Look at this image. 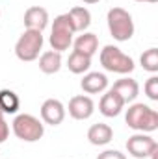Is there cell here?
Segmentation results:
<instances>
[{
  "mask_svg": "<svg viewBox=\"0 0 158 159\" xmlns=\"http://www.w3.org/2000/svg\"><path fill=\"white\" fill-rule=\"evenodd\" d=\"M125 122L130 129L141 131V133H151L158 129V113L156 109L149 107L147 104H130L126 113H125Z\"/></svg>",
  "mask_w": 158,
  "mask_h": 159,
  "instance_id": "cell-1",
  "label": "cell"
},
{
  "mask_svg": "<svg viewBox=\"0 0 158 159\" xmlns=\"http://www.w3.org/2000/svg\"><path fill=\"white\" fill-rule=\"evenodd\" d=\"M101 65L104 70L108 72H116V74H130L136 65H134V59L130 56H126L121 48L114 46V44H106L102 50H101Z\"/></svg>",
  "mask_w": 158,
  "mask_h": 159,
  "instance_id": "cell-2",
  "label": "cell"
},
{
  "mask_svg": "<svg viewBox=\"0 0 158 159\" xmlns=\"http://www.w3.org/2000/svg\"><path fill=\"white\" fill-rule=\"evenodd\" d=\"M11 129L22 143H37L45 135V124L30 113H21L11 122Z\"/></svg>",
  "mask_w": 158,
  "mask_h": 159,
  "instance_id": "cell-3",
  "label": "cell"
},
{
  "mask_svg": "<svg viewBox=\"0 0 158 159\" xmlns=\"http://www.w3.org/2000/svg\"><path fill=\"white\" fill-rule=\"evenodd\" d=\"M106 22H108V30H110V35L119 43H125V41L132 39L134 35V20H132V15L123 9V7H112L106 15Z\"/></svg>",
  "mask_w": 158,
  "mask_h": 159,
  "instance_id": "cell-4",
  "label": "cell"
},
{
  "mask_svg": "<svg viewBox=\"0 0 158 159\" xmlns=\"http://www.w3.org/2000/svg\"><path fill=\"white\" fill-rule=\"evenodd\" d=\"M73 35H75V28H73L69 15L67 13L58 15L52 22V30H50V37H48L52 50H56L60 54L69 50V46L73 44Z\"/></svg>",
  "mask_w": 158,
  "mask_h": 159,
  "instance_id": "cell-5",
  "label": "cell"
},
{
  "mask_svg": "<svg viewBox=\"0 0 158 159\" xmlns=\"http://www.w3.org/2000/svg\"><path fill=\"white\" fill-rule=\"evenodd\" d=\"M43 32L37 30H24L22 35L17 39L15 43V56L21 59V61H36L39 57L41 50H43Z\"/></svg>",
  "mask_w": 158,
  "mask_h": 159,
  "instance_id": "cell-6",
  "label": "cell"
},
{
  "mask_svg": "<svg viewBox=\"0 0 158 159\" xmlns=\"http://www.w3.org/2000/svg\"><path fill=\"white\" fill-rule=\"evenodd\" d=\"M158 150V143L149 133H134L126 141V152L136 159H147Z\"/></svg>",
  "mask_w": 158,
  "mask_h": 159,
  "instance_id": "cell-7",
  "label": "cell"
},
{
  "mask_svg": "<svg viewBox=\"0 0 158 159\" xmlns=\"http://www.w3.org/2000/svg\"><path fill=\"white\" fill-rule=\"evenodd\" d=\"M41 122L43 124H48V126H60L63 119H65V106L58 100V98H48L43 102L41 106Z\"/></svg>",
  "mask_w": 158,
  "mask_h": 159,
  "instance_id": "cell-8",
  "label": "cell"
},
{
  "mask_svg": "<svg viewBox=\"0 0 158 159\" xmlns=\"http://www.w3.org/2000/svg\"><path fill=\"white\" fill-rule=\"evenodd\" d=\"M69 115L75 120H87L95 113V102L87 94H77L69 100Z\"/></svg>",
  "mask_w": 158,
  "mask_h": 159,
  "instance_id": "cell-9",
  "label": "cell"
},
{
  "mask_svg": "<svg viewBox=\"0 0 158 159\" xmlns=\"http://www.w3.org/2000/svg\"><path fill=\"white\" fill-rule=\"evenodd\" d=\"M125 106H126V104L123 102V98L119 96L117 93H116L114 89H108V91H104V94L101 96L99 111H101L104 117L114 119V117H117L119 113L123 111V107H125Z\"/></svg>",
  "mask_w": 158,
  "mask_h": 159,
  "instance_id": "cell-10",
  "label": "cell"
},
{
  "mask_svg": "<svg viewBox=\"0 0 158 159\" xmlns=\"http://www.w3.org/2000/svg\"><path fill=\"white\" fill-rule=\"evenodd\" d=\"M24 26L26 30L43 32L48 26V11L41 6H32L24 11Z\"/></svg>",
  "mask_w": 158,
  "mask_h": 159,
  "instance_id": "cell-11",
  "label": "cell"
},
{
  "mask_svg": "<svg viewBox=\"0 0 158 159\" xmlns=\"http://www.w3.org/2000/svg\"><path fill=\"white\" fill-rule=\"evenodd\" d=\"M80 87L86 94H101L108 89V78L104 72H86Z\"/></svg>",
  "mask_w": 158,
  "mask_h": 159,
  "instance_id": "cell-12",
  "label": "cell"
},
{
  "mask_svg": "<svg viewBox=\"0 0 158 159\" xmlns=\"http://www.w3.org/2000/svg\"><path fill=\"white\" fill-rule=\"evenodd\" d=\"M112 139H114V129H112V126H108L104 122L93 124L87 129V141L93 146H106L108 143H112Z\"/></svg>",
  "mask_w": 158,
  "mask_h": 159,
  "instance_id": "cell-13",
  "label": "cell"
},
{
  "mask_svg": "<svg viewBox=\"0 0 158 159\" xmlns=\"http://www.w3.org/2000/svg\"><path fill=\"white\" fill-rule=\"evenodd\" d=\"M112 89H114L119 96L123 98L125 104L134 102V100L138 98V94H140V85H138V81H136L134 78H128V76L117 80V81L114 83Z\"/></svg>",
  "mask_w": 158,
  "mask_h": 159,
  "instance_id": "cell-14",
  "label": "cell"
},
{
  "mask_svg": "<svg viewBox=\"0 0 158 159\" xmlns=\"http://www.w3.org/2000/svg\"><path fill=\"white\" fill-rule=\"evenodd\" d=\"M73 46L77 52H82L89 57H93L99 50V37L91 32H82L77 39L73 41Z\"/></svg>",
  "mask_w": 158,
  "mask_h": 159,
  "instance_id": "cell-15",
  "label": "cell"
},
{
  "mask_svg": "<svg viewBox=\"0 0 158 159\" xmlns=\"http://www.w3.org/2000/svg\"><path fill=\"white\" fill-rule=\"evenodd\" d=\"M62 69V54L56 50H47L39 56V70L43 74H56Z\"/></svg>",
  "mask_w": 158,
  "mask_h": 159,
  "instance_id": "cell-16",
  "label": "cell"
},
{
  "mask_svg": "<svg viewBox=\"0 0 158 159\" xmlns=\"http://www.w3.org/2000/svg\"><path fill=\"white\" fill-rule=\"evenodd\" d=\"M67 15H69L71 22H73L75 34H77V32H80V34L86 32V30L89 28V24H91V13H89V9L84 7V6H77V7H73Z\"/></svg>",
  "mask_w": 158,
  "mask_h": 159,
  "instance_id": "cell-17",
  "label": "cell"
},
{
  "mask_svg": "<svg viewBox=\"0 0 158 159\" xmlns=\"http://www.w3.org/2000/svg\"><path fill=\"white\" fill-rule=\"evenodd\" d=\"M19 107H21L19 94L11 89H2L0 91V111L4 115H15Z\"/></svg>",
  "mask_w": 158,
  "mask_h": 159,
  "instance_id": "cell-18",
  "label": "cell"
},
{
  "mask_svg": "<svg viewBox=\"0 0 158 159\" xmlns=\"http://www.w3.org/2000/svg\"><path fill=\"white\" fill-rule=\"evenodd\" d=\"M67 67H69V70H71L73 74H86V72H89V69H91V57L86 56V54H82V52L73 50V52L69 54Z\"/></svg>",
  "mask_w": 158,
  "mask_h": 159,
  "instance_id": "cell-19",
  "label": "cell"
},
{
  "mask_svg": "<svg viewBox=\"0 0 158 159\" xmlns=\"http://www.w3.org/2000/svg\"><path fill=\"white\" fill-rule=\"evenodd\" d=\"M140 63H141L143 70H147L151 74H156L158 72V48L153 46V48L145 50L141 54V57H140Z\"/></svg>",
  "mask_w": 158,
  "mask_h": 159,
  "instance_id": "cell-20",
  "label": "cell"
},
{
  "mask_svg": "<svg viewBox=\"0 0 158 159\" xmlns=\"http://www.w3.org/2000/svg\"><path fill=\"white\" fill-rule=\"evenodd\" d=\"M143 91H145V94H147V98L149 100H153V102H158V76H151V78L145 81V85H143Z\"/></svg>",
  "mask_w": 158,
  "mask_h": 159,
  "instance_id": "cell-21",
  "label": "cell"
},
{
  "mask_svg": "<svg viewBox=\"0 0 158 159\" xmlns=\"http://www.w3.org/2000/svg\"><path fill=\"white\" fill-rule=\"evenodd\" d=\"M97 159H126V156L119 150H104L102 154H99Z\"/></svg>",
  "mask_w": 158,
  "mask_h": 159,
  "instance_id": "cell-22",
  "label": "cell"
},
{
  "mask_svg": "<svg viewBox=\"0 0 158 159\" xmlns=\"http://www.w3.org/2000/svg\"><path fill=\"white\" fill-rule=\"evenodd\" d=\"M7 137H9V124H7L6 119L2 117V119H0V144H2V143H6V141H7Z\"/></svg>",
  "mask_w": 158,
  "mask_h": 159,
  "instance_id": "cell-23",
  "label": "cell"
},
{
  "mask_svg": "<svg viewBox=\"0 0 158 159\" xmlns=\"http://www.w3.org/2000/svg\"><path fill=\"white\" fill-rule=\"evenodd\" d=\"M84 4H97V2H101V0H82Z\"/></svg>",
  "mask_w": 158,
  "mask_h": 159,
  "instance_id": "cell-24",
  "label": "cell"
},
{
  "mask_svg": "<svg viewBox=\"0 0 158 159\" xmlns=\"http://www.w3.org/2000/svg\"><path fill=\"white\" fill-rule=\"evenodd\" d=\"M134 2H149V4H155V2H158V0H134Z\"/></svg>",
  "mask_w": 158,
  "mask_h": 159,
  "instance_id": "cell-25",
  "label": "cell"
},
{
  "mask_svg": "<svg viewBox=\"0 0 158 159\" xmlns=\"http://www.w3.org/2000/svg\"><path fill=\"white\" fill-rule=\"evenodd\" d=\"M2 117H4V113H2V111H0V119H2Z\"/></svg>",
  "mask_w": 158,
  "mask_h": 159,
  "instance_id": "cell-26",
  "label": "cell"
},
{
  "mask_svg": "<svg viewBox=\"0 0 158 159\" xmlns=\"http://www.w3.org/2000/svg\"><path fill=\"white\" fill-rule=\"evenodd\" d=\"M0 17H2V11H0Z\"/></svg>",
  "mask_w": 158,
  "mask_h": 159,
  "instance_id": "cell-27",
  "label": "cell"
}]
</instances>
